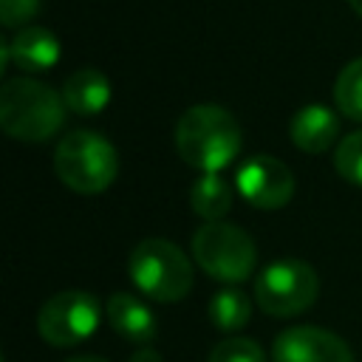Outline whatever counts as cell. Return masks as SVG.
Returning a JSON list of instances; mask_svg holds the SVG:
<instances>
[{
	"label": "cell",
	"mask_w": 362,
	"mask_h": 362,
	"mask_svg": "<svg viewBox=\"0 0 362 362\" xmlns=\"http://www.w3.org/2000/svg\"><path fill=\"white\" fill-rule=\"evenodd\" d=\"M240 144V124L221 105H192L175 124L178 156L201 173H221L229 167L238 158Z\"/></svg>",
	"instance_id": "6da1fadb"
},
{
	"label": "cell",
	"mask_w": 362,
	"mask_h": 362,
	"mask_svg": "<svg viewBox=\"0 0 362 362\" xmlns=\"http://www.w3.org/2000/svg\"><path fill=\"white\" fill-rule=\"evenodd\" d=\"M65 122V99L28 76L6 79L0 90V124L11 139L45 141Z\"/></svg>",
	"instance_id": "7a4b0ae2"
},
{
	"label": "cell",
	"mask_w": 362,
	"mask_h": 362,
	"mask_svg": "<svg viewBox=\"0 0 362 362\" xmlns=\"http://www.w3.org/2000/svg\"><path fill=\"white\" fill-rule=\"evenodd\" d=\"M54 170L74 192L96 195L113 184L119 173V153L105 136L93 130H74L57 144Z\"/></svg>",
	"instance_id": "3957f363"
},
{
	"label": "cell",
	"mask_w": 362,
	"mask_h": 362,
	"mask_svg": "<svg viewBox=\"0 0 362 362\" xmlns=\"http://www.w3.org/2000/svg\"><path fill=\"white\" fill-rule=\"evenodd\" d=\"M127 272L136 288L158 303H175L192 288L189 257L164 238H147L136 243L127 257Z\"/></svg>",
	"instance_id": "277c9868"
},
{
	"label": "cell",
	"mask_w": 362,
	"mask_h": 362,
	"mask_svg": "<svg viewBox=\"0 0 362 362\" xmlns=\"http://www.w3.org/2000/svg\"><path fill=\"white\" fill-rule=\"evenodd\" d=\"M195 263L221 283H240L255 272L257 252L255 240L235 223L206 221L192 235Z\"/></svg>",
	"instance_id": "5b68a950"
},
{
	"label": "cell",
	"mask_w": 362,
	"mask_h": 362,
	"mask_svg": "<svg viewBox=\"0 0 362 362\" xmlns=\"http://www.w3.org/2000/svg\"><path fill=\"white\" fill-rule=\"evenodd\" d=\"M320 294L317 272L297 257H283L263 266L255 277V300L272 317H294L314 305Z\"/></svg>",
	"instance_id": "8992f818"
},
{
	"label": "cell",
	"mask_w": 362,
	"mask_h": 362,
	"mask_svg": "<svg viewBox=\"0 0 362 362\" xmlns=\"http://www.w3.org/2000/svg\"><path fill=\"white\" fill-rule=\"evenodd\" d=\"M102 308L88 291H59L48 297L37 314V331L48 345L68 348L85 342L99 325Z\"/></svg>",
	"instance_id": "52a82bcc"
},
{
	"label": "cell",
	"mask_w": 362,
	"mask_h": 362,
	"mask_svg": "<svg viewBox=\"0 0 362 362\" xmlns=\"http://www.w3.org/2000/svg\"><path fill=\"white\" fill-rule=\"evenodd\" d=\"M238 192L257 209H280L294 195L291 170L274 156H252L238 170Z\"/></svg>",
	"instance_id": "ba28073f"
},
{
	"label": "cell",
	"mask_w": 362,
	"mask_h": 362,
	"mask_svg": "<svg viewBox=\"0 0 362 362\" xmlns=\"http://www.w3.org/2000/svg\"><path fill=\"white\" fill-rule=\"evenodd\" d=\"M272 362H354V354L342 337L325 328L294 325L274 339Z\"/></svg>",
	"instance_id": "9c48e42d"
},
{
	"label": "cell",
	"mask_w": 362,
	"mask_h": 362,
	"mask_svg": "<svg viewBox=\"0 0 362 362\" xmlns=\"http://www.w3.org/2000/svg\"><path fill=\"white\" fill-rule=\"evenodd\" d=\"M288 136L303 153H325L339 139V116L325 105H305L291 116Z\"/></svg>",
	"instance_id": "30bf717a"
},
{
	"label": "cell",
	"mask_w": 362,
	"mask_h": 362,
	"mask_svg": "<svg viewBox=\"0 0 362 362\" xmlns=\"http://www.w3.org/2000/svg\"><path fill=\"white\" fill-rule=\"evenodd\" d=\"M105 314H107V322L110 328L133 342V345H150L158 334V325H156V317L153 311L147 308V303H141L139 297L127 294V291H116L107 297V305H105Z\"/></svg>",
	"instance_id": "8fae6325"
},
{
	"label": "cell",
	"mask_w": 362,
	"mask_h": 362,
	"mask_svg": "<svg viewBox=\"0 0 362 362\" xmlns=\"http://www.w3.org/2000/svg\"><path fill=\"white\" fill-rule=\"evenodd\" d=\"M8 48H11V62L25 74L51 71L59 62V51H62L54 31L40 28V25L20 28L14 34V40L8 42Z\"/></svg>",
	"instance_id": "7c38bea8"
},
{
	"label": "cell",
	"mask_w": 362,
	"mask_h": 362,
	"mask_svg": "<svg viewBox=\"0 0 362 362\" xmlns=\"http://www.w3.org/2000/svg\"><path fill=\"white\" fill-rule=\"evenodd\" d=\"M62 99L71 113L96 116L110 105V79L96 68H79L65 79Z\"/></svg>",
	"instance_id": "4fadbf2b"
},
{
	"label": "cell",
	"mask_w": 362,
	"mask_h": 362,
	"mask_svg": "<svg viewBox=\"0 0 362 362\" xmlns=\"http://www.w3.org/2000/svg\"><path fill=\"white\" fill-rule=\"evenodd\" d=\"M189 204L204 221H221L232 209V187L218 173H204L189 189Z\"/></svg>",
	"instance_id": "5bb4252c"
},
{
	"label": "cell",
	"mask_w": 362,
	"mask_h": 362,
	"mask_svg": "<svg viewBox=\"0 0 362 362\" xmlns=\"http://www.w3.org/2000/svg\"><path fill=\"white\" fill-rule=\"evenodd\" d=\"M252 317V303L240 288H221L209 300V320L221 331H240Z\"/></svg>",
	"instance_id": "9a60e30c"
},
{
	"label": "cell",
	"mask_w": 362,
	"mask_h": 362,
	"mask_svg": "<svg viewBox=\"0 0 362 362\" xmlns=\"http://www.w3.org/2000/svg\"><path fill=\"white\" fill-rule=\"evenodd\" d=\"M334 102L342 116L362 122V57L348 62L334 82Z\"/></svg>",
	"instance_id": "2e32d148"
},
{
	"label": "cell",
	"mask_w": 362,
	"mask_h": 362,
	"mask_svg": "<svg viewBox=\"0 0 362 362\" xmlns=\"http://www.w3.org/2000/svg\"><path fill=\"white\" fill-rule=\"evenodd\" d=\"M334 167H337V173H339L348 184L362 187V130L345 136V139L337 144Z\"/></svg>",
	"instance_id": "e0dca14e"
},
{
	"label": "cell",
	"mask_w": 362,
	"mask_h": 362,
	"mask_svg": "<svg viewBox=\"0 0 362 362\" xmlns=\"http://www.w3.org/2000/svg\"><path fill=\"white\" fill-rule=\"evenodd\" d=\"M206 362H269L266 351L246 337H232V339H221L212 351Z\"/></svg>",
	"instance_id": "ac0fdd59"
},
{
	"label": "cell",
	"mask_w": 362,
	"mask_h": 362,
	"mask_svg": "<svg viewBox=\"0 0 362 362\" xmlns=\"http://www.w3.org/2000/svg\"><path fill=\"white\" fill-rule=\"evenodd\" d=\"M40 14V0H0V20L6 28H25Z\"/></svg>",
	"instance_id": "d6986e66"
},
{
	"label": "cell",
	"mask_w": 362,
	"mask_h": 362,
	"mask_svg": "<svg viewBox=\"0 0 362 362\" xmlns=\"http://www.w3.org/2000/svg\"><path fill=\"white\" fill-rule=\"evenodd\" d=\"M127 362H164V359H161V354H156L153 348H139Z\"/></svg>",
	"instance_id": "ffe728a7"
},
{
	"label": "cell",
	"mask_w": 362,
	"mask_h": 362,
	"mask_svg": "<svg viewBox=\"0 0 362 362\" xmlns=\"http://www.w3.org/2000/svg\"><path fill=\"white\" fill-rule=\"evenodd\" d=\"M68 362H107V359H102V356H74V359H68Z\"/></svg>",
	"instance_id": "44dd1931"
},
{
	"label": "cell",
	"mask_w": 362,
	"mask_h": 362,
	"mask_svg": "<svg viewBox=\"0 0 362 362\" xmlns=\"http://www.w3.org/2000/svg\"><path fill=\"white\" fill-rule=\"evenodd\" d=\"M348 3H351V8H354L359 17H362V0H348Z\"/></svg>",
	"instance_id": "7402d4cb"
}]
</instances>
